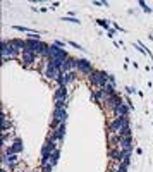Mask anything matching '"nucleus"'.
Returning <instances> with one entry per match:
<instances>
[{
	"mask_svg": "<svg viewBox=\"0 0 153 172\" xmlns=\"http://www.w3.org/2000/svg\"><path fill=\"white\" fill-rule=\"evenodd\" d=\"M139 5H141V7H143V10H144V12H148V14H150V12H152V9H150V7H148V5H146V4H144V2H139Z\"/></svg>",
	"mask_w": 153,
	"mask_h": 172,
	"instance_id": "nucleus-22",
	"label": "nucleus"
},
{
	"mask_svg": "<svg viewBox=\"0 0 153 172\" xmlns=\"http://www.w3.org/2000/svg\"><path fill=\"white\" fill-rule=\"evenodd\" d=\"M0 172H7V171H5V169H2V171H0Z\"/></svg>",
	"mask_w": 153,
	"mask_h": 172,
	"instance_id": "nucleus-26",
	"label": "nucleus"
},
{
	"mask_svg": "<svg viewBox=\"0 0 153 172\" xmlns=\"http://www.w3.org/2000/svg\"><path fill=\"white\" fill-rule=\"evenodd\" d=\"M126 91H127V93H136V88H131V86H127V88H126Z\"/></svg>",
	"mask_w": 153,
	"mask_h": 172,
	"instance_id": "nucleus-24",
	"label": "nucleus"
},
{
	"mask_svg": "<svg viewBox=\"0 0 153 172\" xmlns=\"http://www.w3.org/2000/svg\"><path fill=\"white\" fill-rule=\"evenodd\" d=\"M67 119V112L65 109H53V119H52V127L55 129L59 124H64Z\"/></svg>",
	"mask_w": 153,
	"mask_h": 172,
	"instance_id": "nucleus-4",
	"label": "nucleus"
},
{
	"mask_svg": "<svg viewBox=\"0 0 153 172\" xmlns=\"http://www.w3.org/2000/svg\"><path fill=\"white\" fill-rule=\"evenodd\" d=\"M52 169H53V165H52V163H45V165L41 167L40 172H52Z\"/></svg>",
	"mask_w": 153,
	"mask_h": 172,
	"instance_id": "nucleus-18",
	"label": "nucleus"
},
{
	"mask_svg": "<svg viewBox=\"0 0 153 172\" xmlns=\"http://www.w3.org/2000/svg\"><path fill=\"white\" fill-rule=\"evenodd\" d=\"M98 24H100L102 28H105V30H108V31H110V22H108L107 19H98Z\"/></svg>",
	"mask_w": 153,
	"mask_h": 172,
	"instance_id": "nucleus-17",
	"label": "nucleus"
},
{
	"mask_svg": "<svg viewBox=\"0 0 153 172\" xmlns=\"http://www.w3.org/2000/svg\"><path fill=\"white\" fill-rule=\"evenodd\" d=\"M47 59H55V60H60L64 62L65 59H69V53L65 52V48H60L59 45H50L48 47V57Z\"/></svg>",
	"mask_w": 153,
	"mask_h": 172,
	"instance_id": "nucleus-3",
	"label": "nucleus"
},
{
	"mask_svg": "<svg viewBox=\"0 0 153 172\" xmlns=\"http://www.w3.org/2000/svg\"><path fill=\"white\" fill-rule=\"evenodd\" d=\"M7 140H10V134L9 132H2V143H4V146H5Z\"/></svg>",
	"mask_w": 153,
	"mask_h": 172,
	"instance_id": "nucleus-20",
	"label": "nucleus"
},
{
	"mask_svg": "<svg viewBox=\"0 0 153 172\" xmlns=\"http://www.w3.org/2000/svg\"><path fill=\"white\" fill-rule=\"evenodd\" d=\"M113 35H115V30H110V31H108V38H113Z\"/></svg>",
	"mask_w": 153,
	"mask_h": 172,
	"instance_id": "nucleus-25",
	"label": "nucleus"
},
{
	"mask_svg": "<svg viewBox=\"0 0 153 172\" xmlns=\"http://www.w3.org/2000/svg\"><path fill=\"white\" fill-rule=\"evenodd\" d=\"M76 69H78V72H81V74H91L93 72V65L91 62H88L86 59H78L76 60Z\"/></svg>",
	"mask_w": 153,
	"mask_h": 172,
	"instance_id": "nucleus-5",
	"label": "nucleus"
},
{
	"mask_svg": "<svg viewBox=\"0 0 153 172\" xmlns=\"http://www.w3.org/2000/svg\"><path fill=\"white\" fill-rule=\"evenodd\" d=\"M90 84L95 86V88H98V90L105 88L108 84V74L103 71H93L90 74Z\"/></svg>",
	"mask_w": 153,
	"mask_h": 172,
	"instance_id": "nucleus-1",
	"label": "nucleus"
},
{
	"mask_svg": "<svg viewBox=\"0 0 153 172\" xmlns=\"http://www.w3.org/2000/svg\"><path fill=\"white\" fill-rule=\"evenodd\" d=\"M65 103H67V98H62V100H55V109H65Z\"/></svg>",
	"mask_w": 153,
	"mask_h": 172,
	"instance_id": "nucleus-16",
	"label": "nucleus"
},
{
	"mask_svg": "<svg viewBox=\"0 0 153 172\" xmlns=\"http://www.w3.org/2000/svg\"><path fill=\"white\" fill-rule=\"evenodd\" d=\"M62 98H67V86H59L53 91V100H62Z\"/></svg>",
	"mask_w": 153,
	"mask_h": 172,
	"instance_id": "nucleus-12",
	"label": "nucleus"
},
{
	"mask_svg": "<svg viewBox=\"0 0 153 172\" xmlns=\"http://www.w3.org/2000/svg\"><path fill=\"white\" fill-rule=\"evenodd\" d=\"M14 30H17V31H26V33H34L33 30L26 28V26H14Z\"/></svg>",
	"mask_w": 153,
	"mask_h": 172,
	"instance_id": "nucleus-19",
	"label": "nucleus"
},
{
	"mask_svg": "<svg viewBox=\"0 0 153 172\" xmlns=\"http://www.w3.org/2000/svg\"><path fill=\"white\" fill-rule=\"evenodd\" d=\"M62 21H67V22H74V24H79V21L76 19V17H64Z\"/></svg>",
	"mask_w": 153,
	"mask_h": 172,
	"instance_id": "nucleus-21",
	"label": "nucleus"
},
{
	"mask_svg": "<svg viewBox=\"0 0 153 172\" xmlns=\"http://www.w3.org/2000/svg\"><path fill=\"white\" fill-rule=\"evenodd\" d=\"M64 134H65V122H64V124H59V126L53 129L50 138L55 140V141H60V140H64Z\"/></svg>",
	"mask_w": 153,
	"mask_h": 172,
	"instance_id": "nucleus-10",
	"label": "nucleus"
},
{
	"mask_svg": "<svg viewBox=\"0 0 153 172\" xmlns=\"http://www.w3.org/2000/svg\"><path fill=\"white\" fill-rule=\"evenodd\" d=\"M76 60H78V59H72V57L65 59V60H64V64H62V72L76 71Z\"/></svg>",
	"mask_w": 153,
	"mask_h": 172,
	"instance_id": "nucleus-11",
	"label": "nucleus"
},
{
	"mask_svg": "<svg viewBox=\"0 0 153 172\" xmlns=\"http://www.w3.org/2000/svg\"><path fill=\"white\" fill-rule=\"evenodd\" d=\"M21 60H22V64L24 65H33L34 62H36V53L34 52H29V50H24L22 52V55H21Z\"/></svg>",
	"mask_w": 153,
	"mask_h": 172,
	"instance_id": "nucleus-9",
	"label": "nucleus"
},
{
	"mask_svg": "<svg viewBox=\"0 0 153 172\" xmlns=\"http://www.w3.org/2000/svg\"><path fill=\"white\" fill-rule=\"evenodd\" d=\"M12 127V124L7 121V117H5V114H2V132H7V129Z\"/></svg>",
	"mask_w": 153,
	"mask_h": 172,
	"instance_id": "nucleus-14",
	"label": "nucleus"
},
{
	"mask_svg": "<svg viewBox=\"0 0 153 172\" xmlns=\"http://www.w3.org/2000/svg\"><path fill=\"white\" fill-rule=\"evenodd\" d=\"M19 152H22V140H19V138H16L10 146L4 148V153H7V155H14V153H19Z\"/></svg>",
	"mask_w": 153,
	"mask_h": 172,
	"instance_id": "nucleus-8",
	"label": "nucleus"
},
{
	"mask_svg": "<svg viewBox=\"0 0 153 172\" xmlns=\"http://www.w3.org/2000/svg\"><path fill=\"white\" fill-rule=\"evenodd\" d=\"M59 157H60V150L57 148L55 152L52 153V157H50V162H48V163H52V165L55 167V165H57V162H59Z\"/></svg>",
	"mask_w": 153,
	"mask_h": 172,
	"instance_id": "nucleus-15",
	"label": "nucleus"
},
{
	"mask_svg": "<svg viewBox=\"0 0 153 172\" xmlns=\"http://www.w3.org/2000/svg\"><path fill=\"white\" fill-rule=\"evenodd\" d=\"M62 74V69H57V67H53V65H47L45 67V71H43V76L47 78V79H50V81H57V78Z\"/></svg>",
	"mask_w": 153,
	"mask_h": 172,
	"instance_id": "nucleus-7",
	"label": "nucleus"
},
{
	"mask_svg": "<svg viewBox=\"0 0 153 172\" xmlns=\"http://www.w3.org/2000/svg\"><path fill=\"white\" fill-rule=\"evenodd\" d=\"M36 172H38V171H36Z\"/></svg>",
	"mask_w": 153,
	"mask_h": 172,
	"instance_id": "nucleus-27",
	"label": "nucleus"
},
{
	"mask_svg": "<svg viewBox=\"0 0 153 172\" xmlns=\"http://www.w3.org/2000/svg\"><path fill=\"white\" fill-rule=\"evenodd\" d=\"M103 103H105V107H107V109L115 110V109H117L121 103H124V101H122V98H121V95H119V93H115V95H112V96H108Z\"/></svg>",
	"mask_w": 153,
	"mask_h": 172,
	"instance_id": "nucleus-6",
	"label": "nucleus"
},
{
	"mask_svg": "<svg viewBox=\"0 0 153 172\" xmlns=\"http://www.w3.org/2000/svg\"><path fill=\"white\" fill-rule=\"evenodd\" d=\"M69 43H71V45H72V47H74V48H78V50H84V48H83L81 45H78L76 41H69Z\"/></svg>",
	"mask_w": 153,
	"mask_h": 172,
	"instance_id": "nucleus-23",
	"label": "nucleus"
},
{
	"mask_svg": "<svg viewBox=\"0 0 153 172\" xmlns=\"http://www.w3.org/2000/svg\"><path fill=\"white\" fill-rule=\"evenodd\" d=\"M127 127H131L127 115H126V117H113V121L108 124V131L112 132V134H121V132H122L124 129H127Z\"/></svg>",
	"mask_w": 153,
	"mask_h": 172,
	"instance_id": "nucleus-2",
	"label": "nucleus"
},
{
	"mask_svg": "<svg viewBox=\"0 0 153 172\" xmlns=\"http://www.w3.org/2000/svg\"><path fill=\"white\" fill-rule=\"evenodd\" d=\"M108 143H110L112 146H115V148H119V143H121V136H119V134H112V132H110Z\"/></svg>",
	"mask_w": 153,
	"mask_h": 172,
	"instance_id": "nucleus-13",
	"label": "nucleus"
}]
</instances>
